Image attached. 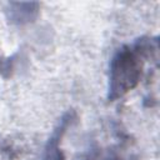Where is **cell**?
Masks as SVG:
<instances>
[{
	"label": "cell",
	"instance_id": "1",
	"mask_svg": "<svg viewBox=\"0 0 160 160\" xmlns=\"http://www.w3.org/2000/svg\"><path fill=\"white\" fill-rule=\"evenodd\" d=\"M138 59L131 49H122L114 58L111 66V98L121 95L131 89L140 74Z\"/></svg>",
	"mask_w": 160,
	"mask_h": 160
}]
</instances>
